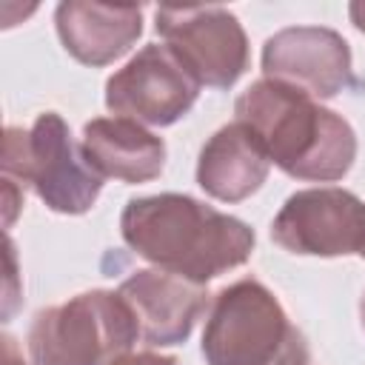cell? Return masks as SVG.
I'll return each mask as SVG.
<instances>
[{"label":"cell","instance_id":"6da1fadb","mask_svg":"<svg viewBox=\"0 0 365 365\" xmlns=\"http://www.w3.org/2000/svg\"><path fill=\"white\" fill-rule=\"evenodd\" d=\"M120 228L140 257L200 285L242 265L254 248V231L245 222L185 194L131 200Z\"/></svg>","mask_w":365,"mask_h":365},{"label":"cell","instance_id":"7a4b0ae2","mask_svg":"<svg viewBox=\"0 0 365 365\" xmlns=\"http://www.w3.org/2000/svg\"><path fill=\"white\" fill-rule=\"evenodd\" d=\"M237 123L291 177L336 180L354 160L356 145L348 123L314 106L305 91L277 80L254 83L237 100Z\"/></svg>","mask_w":365,"mask_h":365},{"label":"cell","instance_id":"3957f363","mask_svg":"<svg viewBox=\"0 0 365 365\" xmlns=\"http://www.w3.org/2000/svg\"><path fill=\"white\" fill-rule=\"evenodd\" d=\"M202 356L208 365H308L302 334L257 279H240L217 294Z\"/></svg>","mask_w":365,"mask_h":365},{"label":"cell","instance_id":"277c9868","mask_svg":"<svg viewBox=\"0 0 365 365\" xmlns=\"http://www.w3.org/2000/svg\"><path fill=\"white\" fill-rule=\"evenodd\" d=\"M140 336L134 311L120 294L91 291L43 311L29 334L37 365H106Z\"/></svg>","mask_w":365,"mask_h":365},{"label":"cell","instance_id":"5b68a950","mask_svg":"<svg viewBox=\"0 0 365 365\" xmlns=\"http://www.w3.org/2000/svg\"><path fill=\"white\" fill-rule=\"evenodd\" d=\"M6 177L17 174L31 182L48 208L63 214L86 211L103 185V177L88 163L86 151L71 143L66 123L57 114H40L29 134L9 128Z\"/></svg>","mask_w":365,"mask_h":365},{"label":"cell","instance_id":"8992f818","mask_svg":"<svg viewBox=\"0 0 365 365\" xmlns=\"http://www.w3.org/2000/svg\"><path fill=\"white\" fill-rule=\"evenodd\" d=\"M194 68L165 43L145 46L106 86V103L120 117H134L151 125L180 120L200 91Z\"/></svg>","mask_w":365,"mask_h":365},{"label":"cell","instance_id":"52a82bcc","mask_svg":"<svg viewBox=\"0 0 365 365\" xmlns=\"http://www.w3.org/2000/svg\"><path fill=\"white\" fill-rule=\"evenodd\" d=\"M271 234L294 254H365V205L342 188L299 191L282 205Z\"/></svg>","mask_w":365,"mask_h":365},{"label":"cell","instance_id":"ba28073f","mask_svg":"<svg viewBox=\"0 0 365 365\" xmlns=\"http://www.w3.org/2000/svg\"><path fill=\"white\" fill-rule=\"evenodd\" d=\"M157 31L194 68L200 83L228 88L248 63L245 34L234 14L217 6L157 9Z\"/></svg>","mask_w":365,"mask_h":365},{"label":"cell","instance_id":"9c48e42d","mask_svg":"<svg viewBox=\"0 0 365 365\" xmlns=\"http://www.w3.org/2000/svg\"><path fill=\"white\" fill-rule=\"evenodd\" d=\"M120 297L134 311L148 345L182 342L205 308L202 285L168 271H137L120 285Z\"/></svg>","mask_w":365,"mask_h":365},{"label":"cell","instance_id":"30bf717a","mask_svg":"<svg viewBox=\"0 0 365 365\" xmlns=\"http://www.w3.org/2000/svg\"><path fill=\"white\" fill-rule=\"evenodd\" d=\"M265 71L285 86L305 94L331 97L342 88L348 77V46L334 31L299 29L282 31L265 46Z\"/></svg>","mask_w":365,"mask_h":365},{"label":"cell","instance_id":"8fae6325","mask_svg":"<svg viewBox=\"0 0 365 365\" xmlns=\"http://www.w3.org/2000/svg\"><path fill=\"white\" fill-rule=\"evenodd\" d=\"M83 151L100 177L143 182L163 171L165 145L125 117L91 120L83 131Z\"/></svg>","mask_w":365,"mask_h":365},{"label":"cell","instance_id":"7c38bea8","mask_svg":"<svg viewBox=\"0 0 365 365\" xmlns=\"http://www.w3.org/2000/svg\"><path fill=\"white\" fill-rule=\"evenodd\" d=\"M57 29L66 48L91 66H103L120 57L140 34L137 6H91L63 3L57 9Z\"/></svg>","mask_w":365,"mask_h":365},{"label":"cell","instance_id":"4fadbf2b","mask_svg":"<svg viewBox=\"0 0 365 365\" xmlns=\"http://www.w3.org/2000/svg\"><path fill=\"white\" fill-rule=\"evenodd\" d=\"M265 171L268 154L245 125L234 123L217 131L202 148L197 180L211 197L234 202L257 191L265 180Z\"/></svg>","mask_w":365,"mask_h":365},{"label":"cell","instance_id":"5bb4252c","mask_svg":"<svg viewBox=\"0 0 365 365\" xmlns=\"http://www.w3.org/2000/svg\"><path fill=\"white\" fill-rule=\"evenodd\" d=\"M106 365H177L174 356H157V354H117L114 359H108Z\"/></svg>","mask_w":365,"mask_h":365},{"label":"cell","instance_id":"9a60e30c","mask_svg":"<svg viewBox=\"0 0 365 365\" xmlns=\"http://www.w3.org/2000/svg\"><path fill=\"white\" fill-rule=\"evenodd\" d=\"M351 17H354L356 26L365 31V3H354V6H351Z\"/></svg>","mask_w":365,"mask_h":365}]
</instances>
